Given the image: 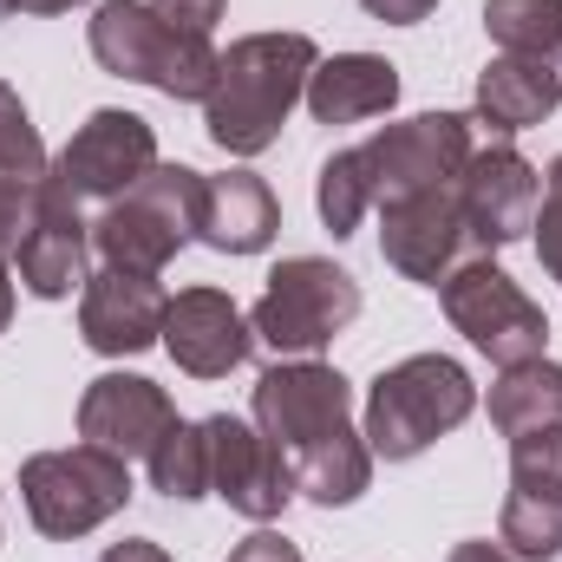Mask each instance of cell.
<instances>
[{"instance_id":"6da1fadb","label":"cell","mask_w":562,"mask_h":562,"mask_svg":"<svg viewBox=\"0 0 562 562\" xmlns=\"http://www.w3.org/2000/svg\"><path fill=\"white\" fill-rule=\"evenodd\" d=\"M256 431L288 458L294 497H307L321 510L367 497L373 451H367V431H353V400L334 367H321V360L269 367L256 386Z\"/></svg>"},{"instance_id":"7a4b0ae2","label":"cell","mask_w":562,"mask_h":562,"mask_svg":"<svg viewBox=\"0 0 562 562\" xmlns=\"http://www.w3.org/2000/svg\"><path fill=\"white\" fill-rule=\"evenodd\" d=\"M321 66V46L307 33H249L216 59V79L203 92V132L229 157H262L281 138L288 112L307 92V72Z\"/></svg>"},{"instance_id":"3957f363","label":"cell","mask_w":562,"mask_h":562,"mask_svg":"<svg viewBox=\"0 0 562 562\" xmlns=\"http://www.w3.org/2000/svg\"><path fill=\"white\" fill-rule=\"evenodd\" d=\"M477 413V386L451 353H413L386 367L367 393V451L406 464Z\"/></svg>"},{"instance_id":"277c9868","label":"cell","mask_w":562,"mask_h":562,"mask_svg":"<svg viewBox=\"0 0 562 562\" xmlns=\"http://www.w3.org/2000/svg\"><path fill=\"white\" fill-rule=\"evenodd\" d=\"M86 40H92V59L105 72L138 79L164 99H203L210 79H216V59H223L210 46V33L170 26L150 0H99Z\"/></svg>"},{"instance_id":"5b68a950","label":"cell","mask_w":562,"mask_h":562,"mask_svg":"<svg viewBox=\"0 0 562 562\" xmlns=\"http://www.w3.org/2000/svg\"><path fill=\"white\" fill-rule=\"evenodd\" d=\"M196 196H203V170L157 164L125 196L105 203V216L92 223V249L105 256V269L157 276L183 243H196Z\"/></svg>"},{"instance_id":"8992f818","label":"cell","mask_w":562,"mask_h":562,"mask_svg":"<svg viewBox=\"0 0 562 562\" xmlns=\"http://www.w3.org/2000/svg\"><path fill=\"white\" fill-rule=\"evenodd\" d=\"M20 497L40 537L72 543L92 537L105 517L132 504V464L105 445H72V451H33L20 464Z\"/></svg>"},{"instance_id":"52a82bcc","label":"cell","mask_w":562,"mask_h":562,"mask_svg":"<svg viewBox=\"0 0 562 562\" xmlns=\"http://www.w3.org/2000/svg\"><path fill=\"white\" fill-rule=\"evenodd\" d=\"M360 314V281L327 256H288L262 288V301L249 307V334L269 353H321L327 340H340Z\"/></svg>"},{"instance_id":"ba28073f","label":"cell","mask_w":562,"mask_h":562,"mask_svg":"<svg viewBox=\"0 0 562 562\" xmlns=\"http://www.w3.org/2000/svg\"><path fill=\"white\" fill-rule=\"evenodd\" d=\"M471 150H477V125L464 112H419V119H400V125L373 132L367 144H353V170H360L373 210H386L400 196L458 183Z\"/></svg>"},{"instance_id":"9c48e42d","label":"cell","mask_w":562,"mask_h":562,"mask_svg":"<svg viewBox=\"0 0 562 562\" xmlns=\"http://www.w3.org/2000/svg\"><path fill=\"white\" fill-rule=\"evenodd\" d=\"M438 301H445L451 327H458L477 353H491L497 367L543 360V347H550V321H543V307L504 276L491 256L451 269V276L438 281Z\"/></svg>"},{"instance_id":"30bf717a","label":"cell","mask_w":562,"mask_h":562,"mask_svg":"<svg viewBox=\"0 0 562 562\" xmlns=\"http://www.w3.org/2000/svg\"><path fill=\"white\" fill-rule=\"evenodd\" d=\"M380 256L419 288H438L451 269L491 256L458 203V183H438V190H419V196H400L380 210Z\"/></svg>"},{"instance_id":"8fae6325","label":"cell","mask_w":562,"mask_h":562,"mask_svg":"<svg viewBox=\"0 0 562 562\" xmlns=\"http://www.w3.org/2000/svg\"><path fill=\"white\" fill-rule=\"evenodd\" d=\"M157 170V132L144 125L138 112H119V105H105V112H92L66 150L53 157V177L79 196V203H112V196H125L138 177Z\"/></svg>"},{"instance_id":"7c38bea8","label":"cell","mask_w":562,"mask_h":562,"mask_svg":"<svg viewBox=\"0 0 562 562\" xmlns=\"http://www.w3.org/2000/svg\"><path fill=\"white\" fill-rule=\"evenodd\" d=\"M497 537L524 562H550L562 550V425L510 438V497Z\"/></svg>"},{"instance_id":"4fadbf2b","label":"cell","mask_w":562,"mask_h":562,"mask_svg":"<svg viewBox=\"0 0 562 562\" xmlns=\"http://www.w3.org/2000/svg\"><path fill=\"white\" fill-rule=\"evenodd\" d=\"M458 203H464L477 243H484V249H504V243H517V236L537 229L543 177H537V164H530L517 144H504V138L477 144L471 164L458 170Z\"/></svg>"},{"instance_id":"5bb4252c","label":"cell","mask_w":562,"mask_h":562,"mask_svg":"<svg viewBox=\"0 0 562 562\" xmlns=\"http://www.w3.org/2000/svg\"><path fill=\"white\" fill-rule=\"evenodd\" d=\"M203 431H210V497H223L249 524H276L281 510H288V497H294L288 458L256 425L229 419V413L203 419Z\"/></svg>"},{"instance_id":"9a60e30c","label":"cell","mask_w":562,"mask_h":562,"mask_svg":"<svg viewBox=\"0 0 562 562\" xmlns=\"http://www.w3.org/2000/svg\"><path fill=\"white\" fill-rule=\"evenodd\" d=\"M164 353L190 380H229L256 353V334H249V314L223 288H183L164 307Z\"/></svg>"},{"instance_id":"2e32d148","label":"cell","mask_w":562,"mask_h":562,"mask_svg":"<svg viewBox=\"0 0 562 562\" xmlns=\"http://www.w3.org/2000/svg\"><path fill=\"white\" fill-rule=\"evenodd\" d=\"M170 425H177L170 393L157 380H144V373H99L86 386V400H79V438L119 451L125 464L132 458H150Z\"/></svg>"},{"instance_id":"e0dca14e","label":"cell","mask_w":562,"mask_h":562,"mask_svg":"<svg viewBox=\"0 0 562 562\" xmlns=\"http://www.w3.org/2000/svg\"><path fill=\"white\" fill-rule=\"evenodd\" d=\"M86 249H92V229H86V216H79V196H72L59 177H46L40 210H33V229H26L20 249H13V269L26 281V294L66 301L72 288H86Z\"/></svg>"},{"instance_id":"ac0fdd59","label":"cell","mask_w":562,"mask_h":562,"mask_svg":"<svg viewBox=\"0 0 562 562\" xmlns=\"http://www.w3.org/2000/svg\"><path fill=\"white\" fill-rule=\"evenodd\" d=\"M164 307L170 294L157 288V276H132V269H99L86 276V301H79V334L92 353H144L164 340Z\"/></svg>"},{"instance_id":"d6986e66","label":"cell","mask_w":562,"mask_h":562,"mask_svg":"<svg viewBox=\"0 0 562 562\" xmlns=\"http://www.w3.org/2000/svg\"><path fill=\"white\" fill-rule=\"evenodd\" d=\"M281 229V203L276 190L256 170H223L203 177L196 196V243H210L216 256H262Z\"/></svg>"},{"instance_id":"ffe728a7","label":"cell","mask_w":562,"mask_h":562,"mask_svg":"<svg viewBox=\"0 0 562 562\" xmlns=\"http://www.w3.org/2000/svg\"><path fill=\"white\" fill-rule=\"evenodd\" d=\"M307 112L321 125H360L400 105V66L380 53H334L307 72Z\"/></svg>"},{"instance_id":"44dd1931","label":"cell","mask_w":562,"mask_h":562,"mask_svg":"<svg viewBox=\"0 0 562 562\" xmlns=\"http://www.w3.org/2000/svg\"><path fill=\"white\" fill-rule=\"evenodd\" d=\"M562 105V79L537 59H517V53H497L484 72H477V125L491 138H510V132H530L543 125Z\"/></svg>"},{"instance_id":"7402d4cb","label":"cell","mask_w":562,"mask_h":562,"mask_svg":"<svg viewBox=\"0 0 562 562\" xmlns=\"http://www.w3.org/2000/svg\"><path fill=\"white\" fill-rule=\"evenodd\" d=\"M491 425H497L504 438H524V431L562 425V367L557 360L504 367L497 386H491Z\"/></svg>"},{"instance_id":"603a6c76","label":"cell","mask_w":562,"mask_h":562,"mask_svg":"<svg viewBox=\"0 0 562 562\" xmlns=\"http://www.w3.org/2000/svg\"><path fill=\"white\" fill-rule=\"evenodd\" d=\"M484 33L562 79V0H484Z\"/></svg>"},{"instance_id":"cb8c5ba5","label":"cell","mask_w":562,"mask_h":562,"mask_svg":"<svg viewBox=\"0 0 562 562\" xmlns=\"http://www.w3.org/2000/svg\"><path fill=\"white\" fill-rule=\"evenodd\" d=\"M150 464V491H164L170 504H196V497H210V431L203 419H177L164 438H157V451L144 458Z\"/></svg>"},{"instance_id":"d4e9b609","label":"cell","mask_w":562,"mask_h":562,"mask_svg":"<svg viewBox=\"0 0 562 562\" xmlns=\"http://www.w3.org/2000/svg\"><path fill=\"white\" fill-rule=\"evenodd\" d=\"M46 170H53V164H46V144L33 132L20 92L0 79V190H40Z\"/></svg>"},{"instance_id":"484cf974","label":"cell","mask_w":562,"mask_h":562,"mask_svg":"<svg viewBox=\"0 0 562 562\" xmlns=\"http://www.w3.org/2000/svg\"><path fill=\"white\" fill-rule=\"evenodd\" d=\"M314 203H321V223H327L334 236H353V229H360V216L373 210V196H367V183H360V170H353V150H334V157L321 164Z\"/></svg>"},{"instance_id":"4316f807","label":"cell","mask_w":562,"mask_h":562,"mask_svg":"<svg viewBox=\"0 0 562 562\" xmlns=\"http://www.w3.org/2000/svg\"><path fill=\"white\" fill-rule=\"evenodd\" d=\"M537 262L562 281V157L543 170V203H537Z\"/></svg>"},{"instance_id":"83f0119b","label":"cell","mask_w":562,"mask_h":562,"mask_svg":"<svg viewBox=\"0 0 562 562\" xmlns=\"http://www.w3.org/2000/svg\"><path fill=\"white\" fill-rule=\"evenodd\" d=\"M373 20H386V26H419V20H431L438 13V0H360Z\"/></svg>"},{"instance_id":"f1b7e54d","label":"cell","mask_w":562,"mask_h":562,"mask_svg":"<svg viewBox=\"0 0 562 562\" xmlns=\"http://www.w3.org/2000/svg\"><path fill=\"white\" fill-rule=\"evenodd\" d=\"M99 562H177V557L164 543H150V537H125V543H112Z\"/></svg>"},{"instance_id":"f546056e","label":"cell","mask_w":562,"mask_h":562,"mask_svg":"<svg viewBox=\"0 0 562 562\" xmlns=\"http://www.w3.org/2000/svg\"><path fill=\"white\" fill-rule=\"evenodd\" d=\"M72 7H86V0H0V20H13V13H72Z\"/></svg>"},{"instance_id":"4dcf8cb0","label":"cell","mask_w":562,"mask_h":562,"mask_svg":"<svg viewBox=\"0 0 562 562\" xmlns=\"http://www.w3.org/2000/svg\"><path fill=\"white\" fill-rule=\"evenodd\" d=\"M445 562H510V557H504L497 543H458V550H451Z\"/></svg>"},{"instance_id":"1f68e13d","label":"cell","mask_w":562,"mask_h":562,"mask_svg":"<svg viewBox=\"0 0 562 562\" xmlns=\"http://www.w3.org/2000/svg\"><path fill=\"white\" fill-rule=\"evenodd\" d=\"M7 321H13V276H7V256H0V334H7Z\"/></svg>"}]
</instances>
